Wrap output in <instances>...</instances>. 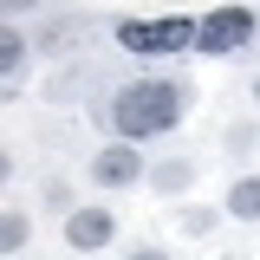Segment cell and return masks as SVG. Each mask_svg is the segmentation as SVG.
Instances as JSON below:
<instances>
[{
	"instance_id": "obj_9",
	"label": "cell",
	"mask_w": 260,
	"mask_h": 260,
	"mask_svg": "<svg viewBox=\"0 0 260 260\" xmlns=\"http://www.w3.org/2000/svg\"><path fill=\"white\" fill-rule=\"evenodd\" d=\"M26 234H32V228H26V215H20V208H7V215H0V254L13 260L20 247H26Z\"/></svg>"
},
{
	"instance_id": "obj_11",
	"label": "cell",
	"mask_w": 260,
	"mask_h": 260,
	"mask_svg": "<svg viewBox=\"0 0 260 260\" xmlns=\"http://www.w3.org/2000/svg\"><path fill=\"white\" fill-rule=\"evenodd\" d=\"M130 260H169V254H162V247H137Z\"/></svg>"
},
{
	"instance_id": "obj_3",
	"label": "cell",
	"mask_w": 260,
	"mask_h": 260,
	"mask_svg": "<svg viewBox=\"0 0 260 260\" xmlns=\"http://www.w3.org/2000/svg\"><path fill=\"white\" fill-rule=\"evenodd\" d=\"M254 26L260 20L247 7H215V13L202 20V32H195V52H202V59H228V52H241V46L254 39Z\"/></svg>"
},
{
	"instance_id": "obj_2",
	"label": "cell",
	"mask_w": 260,
	"mask_h": 260,
	"mask_svg": "<svg viewBox=\"0 0 260 260\" xmlns=\"http://www.w3.org/2000/svg\"><path fill=\"white\" fill-rule=\"evenodd\" d=\"M195 32H202V20H189V13L117 20V46H124V52H143V59H162V52H182V46H195Z\"/></svg>"
},
{
	"instance_id": "obj_5",
	"label": "cell",
	"mask_w": 260,
	"mask_h": 260,
	"mask_svg": "<svg viewBox=\"0 0 260 260\" xmlns=\"http://www.w3.org/2000/svg\"><path fill=\"white\" fill-rule=\"evenodd\" d=\"M111 234H117L111 208H72V215H65V241H72V254H98Z\"/></svg>"
},
{
	"instance_id": "obj_8",
	"label": "cell",
	"mask_w": 260,
	"mask_h": 260,
	"mask_svg": "<svg viewBox=\"0 0 260 260\" xmlns=\"http://www.w3.org/2000/svg\"><path fill=\"white\" fill-rule=\"evenodd\" d=\"M189 182H195L189 162H156V169H150V189L156 195H189Z\"/></svg>"
},
{
	"instance_id": "obj_7",
	"label": "cell",
	"mask_w": 260,
	"mask_h": 260,
	"mask_svg": "<svg viewBox=\"0 0 260 260\" xmlns=\"http://www.w3.org/2000/svg\"><path fill=\"white\" fill-rule=\"evenodd\" d=\"M228 215H234V221H260V176H241V182L228 189Z\"/></svg>"
},
{
	"instance_id": "obj_1",
	"label": "cell",
	"mask_w": 260,
	"mask_h": 260,
	"mask_svg": "<svg viewBox=\"0 0 260 260\" xmlns=\"http://www.w3.org/2000/svg\"><path fill=\"white\" fill-rule=\"evenodd\" d=\"M182 111H189V85H176V78H137V85L117 91L111 124H117L124 143H137V137H162V130H176V124H182Z\"/></svg>"
},
{
	"instance_id": "obj_10",
	"label": "cell",
	"mask_w": 260,
	"mask_h": 260,
	"mask_svg": "<svg viewBox=\"0 0 260 260\" xmlns=\"http://www.w3.org/2000/svg\"><path fill=\"white\" fill-rule=\"evenodd\" d=\"M182 228H189V234H208V228H215V208H189Z\"/></svg>"
},
{
	"instance_id": "obj_12",
	"label": "cell",
	"mask_w": 260,
	"mask_h": 260,
	"mask_svg": "<svg viewBox=\"0 0 260 260\" xmlns=\"http://www.w3.org/2000/svg\"><path fill=\"white\" fill-rule=\"evenodd\" d=\"M254 104H260V72H254Z\"/></svg>"
},
{
	"instance_id": "obj_6",
	"label": "cell",
	"mask_w": 260,
	"mask_h": 260,
	"mask_svg": "<svg viewBox=\"0 0 260 260\" xmlns=\"http://www.w3.org/2000/svg\"><path fill=\"white\" fill-rule=\"evenodd\" d=\"M20 65H26V39H20V26H7L0 32V85L7 91L20 85Z\"/></svg>"
},
{
	"instance_id": "obj_4",
	"label": "cell",
	"mask_w": 260,
	"mask_h": 260,
	"mask_svg": "<svg viewBox=\"0 0 260 260\" xmlns=\"http://www.w3.org/2000/svg\"><path fill=\"white\" fill-rule=\"evenodd\" d=\"M150 169L137 156V143H111V150H98L91 156V182L98 189H130V182H143Z\"/></svg>"
}]
</instances>
